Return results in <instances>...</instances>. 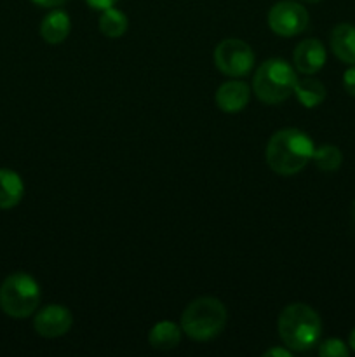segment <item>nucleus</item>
<instances>
[{
    "mask_svg": "<svg viewBox=\"0 0 355 357\" xmlns=\"http://www.w3.org/2000/svg\"><path fill=\"white\" fill-rule=\"evenodd\" d=\"M312 160L320 171L333 173V171L340 169L341 162H343V153L336 145H320L319 149L313 150Z\"/></svg>",
    "mask_w": 355,
    "mask_h": 357,
    "instance_id": "f3484780",
    "label": "nucleus"
},
{
    "mask_svg": "<svg viewBox=\"0 0 355 357\" xmlns=\"http://www.w3.org/2000/svg\"><path fill=\"white\" fill-rule=\"evenodd\" d=\"M214 65L226 77H246L253 70L254 52L240 38H225L214 49Z\"/></svg>",
    "mask_w": 355,
    "mask_h": 357,
    "instance_id": "423d86ee",
    "label": "nucleus"
},
{
    "mask_svg": "<svg viewBox=\"0 0 355 357\" xmlns=\"http://www.w3.org/2000/svg\"><path fill=\"white\" fill-rule=\"evenodd\" d=\"M331 51L340 61L355 65V26L340 23L331 31Z\"/></svg>",
    "mask_w": 355,
    "mask_h": 357,
    "instance_id": "9b49d317",
    "label": "nucleus"
},
{
    "mask_svg": "<svg viewBox=\"0 0 355 357\" xmlns=\"http://www.w3.org/2000/svg\"><path fill=\"white\" fill-rule=\"evenodd\" d=\"M298 2H305V3H317V2H320V0H298Z\"/></svg>",
    "mask_w": 355,
    "mask_h": 357,
    "instance_id": "b1692460",
    "label": "nucleus"
},
{
    "mask_svg": "<svg viewBox=\"0 0 355 357\" xmlns=\"http://www.w3.org/2000/svg\"><path fill=\"white\" fill-rule=\"evenodd\" d=\"M70 30H72L70 16L63 10H52L40 23V37L52 45L65 42L68 38Z\"/></svg>",
    "mask_w": 355,
    "mask_h": 357,
    "instance_id": "f8f14e48",
    "label": "nucleus"
},
{
    "mask_svg": "<svg viewBox=\"0 0 355 357\" xmlns=\"http://www.w3.org/2000/svg\"><path fill=\"white\" fill-rule=\"evenodd\" d=\"M296 82L298 77L289 63L284 59H267L254 73L253 91L263 103L278 105L294 93Z\"/></svg>",
    "mask_w": 355,
    "mask_h": 357,
    "instance_id": "20e7f679",
    "label": "nucleus"
},
{
    "mask_svg": "<svg viewBox=\"0 0 355 357\" xmlns=\"http://www.w3.org/2000/svg\"><path fill=\"white\" fill-rule=\"evenodd\" d=\"M24 185L13 169H0V209H13L21 202Z\"/></svg>",
    "mask_w": 355,
    "mask_h": 357,
    "instance_id": "ddd939ff",
    "label": "nucleus"
},
{
    "mask_svg": "<svg viewBox=\"0 0 355 357\" xmlns=\"http://www.w3.org/2000/svg\"><path fill=\"white\" fill-rule=\"evenodd\" d=\"M73 324L72 312L63 305H47L33 319V328L37 335L44 338H58L70 331Z\"/></svg>",
    "mask_w": 355,
    "mask_h": 357,
    "instance_id": "6e6552de",
    "label": "nucleus"
},
{
    "mask_svg": "<svg viewBox=\"0 0 355 357\" xmlns=\"http://www.w3.org/2000/svg\"><path fill=\"white\" fill-rule=\"evenodd\" d=\"M87 6L90 9H96V10H104V9H110L117 3V0H86Z\"/></svg>",
    "mask_w": 355,
    "mask_h": 357,
    "instance_id": "aec40b11",
    "label": "nucleus"
},
{
    "mask_svg": "<svg viewBox=\"0 0 355 357\" xmlns=\"http://www.w3.org/2000/svg\"><path fill=\"white\" fill-rule=\"evenodd\" d=\"M226 307L214 296H200L188 303L181 316V330L197 342H207L218 337L226 324Z\"/></svg>",
    "mask_w": 355,
    "mask_h": 357,
    "instance_id": "7ed1b4c3",
    "label": "nucleus"
},
{
    "mask_svg": "<svg viewBox=\"0 0 355 357\" xmlns=\"http://www.w3.org/2000/svg\"><path fill=\"white\" fill-rule=\"evenodd\" d=\"M129 21L122 10L110 7V9L101 10L100 16V30L108 38H120L127 31Z\"/></svg>",
    "mask_w": 355,
    "mask_h": 357,
    "instance_id": "dca6fc26",
    "label": "nucleus"
},
{
    "mask_svg": "<svg viewBox=\"0 0 355 357\" xmlns=\"http://www.w3.org/2000/svg\"><path fill=\"white\" fill-rule=\"evenodd\" d=\"M322 333L319 314L306 303H291L278 316V335L287 349L305 352L315 347Z\"/></svg>",
    "mask_w": 355,
    "mask_h": 357,
    "instance_id": "f03ea898",
    "label": "nucleus"
},
{
    "mask_svg": "<svg viewBox=\"0 0 355 357\" xmlns=\"http://www.w3.org/2000/svg\"><path fill=\"white\" fill-rule=\"evenodd\" d=\"M348 345H350V349H352V351L355 352V328H354V330H352V333H350V338H348Z\"/></svg>",
    "mask_w": 355,
    "mask_h": 357,
    "instance_id": "5701e85b",
    "label": "nucleus"
},
{
    "mask_svg": "<svg viewBox=\"0 0 355 357\" xmlns=\"http://www.w3.org/2000/svg\"><path fill=\"white\" fill-rule=\"evenodd\" d=\"M292 59H294L298 72L305 73V75H313V73L320 72L322 66L326 65L327 54L322 42L317 40V38H305L296 45Z\"/></svg>",
    "mask_w": 355,
    "mask_h": 357,
    "instance_id": "1a4fd4ad",
    "label": "nucleus"
},
{
    "mask_svg": "<svg viewBox=\"0 0 355 357\" xmlns=\"http://www.w3.org/2000/svg\"><path fill=\"white\" fill-rule=\"evenodd\" d=\"M313 142L299 129H281L267 145V162L274 173L292 176L305 169L313 157Z\"/></svg>",
    "mask_w": 355,
    "mask_h": 357,
    "instance_id": "f257e3e1",
    "label": "nucleus"
},
{
    "mask_svg": "<svg viewBox=\"0 0 355 357\" xmlns=\"http://www.w3.org/2000/svg\"><path fill=\"white\" fill-rule=\"evenodd\" d=\"M40 303V288L31 275L16 272L0 286V309L13 319H26Z\"/></svg>",
    "mask_w": 355,
    "mask_h": 357,
    "instance_id": "39448f33",
    "label": "nucleus"
},
{
    "mask_svg": "<svg viewBox=\"0 0 355 357\" xmlns=\"http://www.w3.org/2000/svg\"><path fill=\"white\" fill-rule=\"evenodd\" d=\"M310 16L305 7L294 0H281L268 13V26L278 37H294L308 26Z\"/></svg>",
    "mask_w": 355,
    "mask_h": 357,
    "instance_id": "0eeeda50",
    "label": "nucleus"
},
{
    "mask_svg": "<svg viewBox=\"0 0 355 357\" xmlns=\"http://www.w3.org/2000/svg\"><path fill=\"white\" fill-rule=\"evenodd\" d=\"M343 87L350 96H355V65L343 73Z\"/></svg>",
    "mask_w": 355,
    "mask_h": 357,
    "instance_id": "6ab92c4d",
    "label": "nucleus"
},
{
    "mask_svg": "<svg viewBox=\"0 0 355 357\" xmlns=\"http://www.w3.org/2000/svg\"><path fill=\"white\" fill-rule=\"evenodd\" d=\"M294 94L303 107L315 108L326 100V87L317 79H298L294 86Z\"/></svg>",
    "mask_w": 355,
    "mask_h": 357,
    "instance_id": "2eb2a0df",
    "label": "nucleus"
},
{
    "mask_svg": "<svg viewBox=\"0 0 355 357\" xmlns=\"http://www.w3.org/2000/svg\"><path fill=\"white\" fill-rule=\"evenodd\" d=\"M181 326L173 321H160L150 330L148 344L157 351H173L180 345Z\"/></svg>",
    "mask_w": 355,
    "mask_h": 357,
    "instance_id": "4468645a",
    "label": "nucleus"
},
{
    "mask_svg": "<svg viewBox=\"0 0 355 357\" xmlns=\"http://www.w3.org/2000/svg\"><path fill=\"white\" fill-rule=\"evenodd\" d=\"M263 357H291V349H268L263 354Z\"/></svg>",
    "mask_w": 355,
    "mask_h": 357,
    "instance_id": "412c9836",
    "label": "nucleus"
},
{
    "mask_svg": "<svg viewBox=\"0 0 355 357\" xmlns=\"http://www.w3.org/2000/svg\"><path fill=\"white\" fill-rule=\"evenodd\" d=\"M251 89L246 82L242 80H228V82L221 84L216 91V105L219 110L226 112V114H237V112L244 110L249 103Z\"/></svg>",
    "mask_w": 355,
    "mask_h": 357,
    "instance_id": "9d476101",
    "label": "nucleus"
},
{
    "mask_svg": "<svg viewBox=\"0 0 355 357\" xmlns=\"http://www.w3.org/2000/svg\"><path fill=\"white\" fill-rule=\"evenodd\" d=\"M35 6L45 7V9H52V7H61L66 0H31Z\"/></svg>",
    "mask_w": 355,
    "mask_h": 357,
    "instance_id": "4be33fe9",
    "label": "nucleus"
},
{
    "mask_svg": "<svg viewBox=\"0 0 355 357\" xmlns=\"http://www.w3.org/2000/svg\"><path fill=\"white\" fill-rule=\"evenodd\" d=\"M348 354L350 351L340 338H329V340L322 342L319 347L320 357H348Z\"/></svg>",
    "mask_w": 355,
    "mask_h": 357,
    "instance_id": "a211bd4d",
    "label": "nucleus"
}]
</instances>
